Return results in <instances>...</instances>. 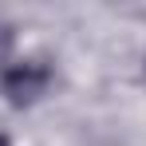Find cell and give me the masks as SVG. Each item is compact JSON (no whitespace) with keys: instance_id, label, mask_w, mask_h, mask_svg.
Wrapping results in <instances>:
<instances>
[{"instance_id":"cell-1","label":"cell","mask_w":146,"mask_h":146,"mask_svg":"<svg viewBox=\"0 0 146 146\" xmlns=\"http://www.w3.org/2000/svg\"><path fill=\"white\" fill-rule=\"evenodd\" d=\"M51 71L44 63H36V59H28V63H12L8 71H4V95L12 99L16 107H24L32 99L44 95V87H48Z\"/></svg>"},{"instance_id":"cell-2","label":"cell","mask_w":146,"mask_h":146,"mask_svg":"<svg viewBox=\"0 0 146 146\" xmlns=\"http://www.w3.org/2000/svg\"><path fill=\"white\" fill-rule=\"evenodd\" d=\"M0 146H8V138H4V134H0Z\"/></svg>"}]
</instances>
